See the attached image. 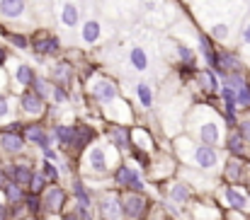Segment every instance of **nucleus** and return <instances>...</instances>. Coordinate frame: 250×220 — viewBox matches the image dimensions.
<instances>
[{"instance_id": "nucleus-1", "label": "nucleus", "mask_w": 250, "mask_h": 220, "mask_svg": "<svg viewBox=\"0 0 250 220\" xmlns=\"http://www.w3.org/2000/svg\"><path fill=\"white\" fill-rule=\"evenodd\" d=\"M185 128L187 136L194 138L197 143H204L209 147H224L229 126L224 121V114H219L209 104H194L185 114Z\"/></svg>"}, {"instance_id": "nucleus-2", "label": "nucleus", "mask_w": 250, "mask_h": 220, "mask_svg": "<svg viewBox=\"0 0 250 220\" xmlns=\"http://www.w3.org/2000/svg\"><path fill=\"white\" fill-rule=\"evenodd\" d=\"M172 146H175L177 162H182L187 167H194L197 172H204V174H214L226 162L224 155H221V147H209V146H204V143H197L187 133L177 136Z\"/></svg>"}, {"instance_id": "nucleus-3", "label": "nucleus", "mask_w": 250, "mask_h": 220, "mask_svg": "<svg viewBox=\"0 0 250 220\" xmlns=\"http://www.w3.org/2000/svg\"><path fill=\"white\" fill-rule=\"evenodd\" d=\"M122 165L119 150L109 141H95L83 152V174L85 177H109Z\"/></svg>"}, {"instance_id": "nucleus-4", "label": "nucleus", "mask_w": 250, "mask_h": 220, "mask_svg": "<svg viewBox=\"0 0 250 220\" xmlns=\"http://www.w3.org/2000/svg\"><path fill=\"white\" fill-rule=\"evenodd\" d=\"M49 111V102H44L34 90H27L22 94H17V114L20 119H29V121H39L44 119Z\"/></svg>"}, {"instance_id": "nucleus-5", "label": "nucleus", "mask_w": 250, "mask_h": 220, "mask_svg": "<svg viewBox=\"0 0 250 220\" xmlns=\"http://www.w3.org/2000/svg\"><path fill=\"white\" fill-rule=\"evenodd\" d=\"M87 92L100 107H107V104H112L114 99L122 97L119 94V85L112 77H107V75H92V80L87 85Z\"/></svg>"}, {"instance_id": "nucleus-6", "label": "nucleus", "mask_w": 250, "mask_h": 220, "mask_svg": "<svg viewBox=\"0 0 250 220\" xmlns=\"http://www.w3.org/2000/svg\"><path fill=\"white\" fill-rule=\"evenodd\" d=\"M112 184H114L117 189H129V191H136V194H141V191L146 189V182H144L141 172H139L131 162H122V165L114 169Z\"/></svg>"}, {"instance_id": "nucleus-7", "label": "nucleus", "mask_w": 250, "mask_h": 220, "mask_svg": "<svg viewBox=\"0 0 250 220\" xmlns=\"http://www.w3.org/2000/svg\"><path fill=\"white\" fill-rule=\"evenodd\" d=\"M95 211H97L100 220H124L122 196L117 191H102L97 203H95Z\"/></svg>"}, {"instance_id": "nucleus-8", "label": "nucleus", "mask_w": 250, "mask_h": 220, "mask_svg": "<svg viewBox=\"0 0 250 220\" xmlns=\"http://www.w3.org/2000/svg\"><path fill=\"white\" fill-rule=\"evenodd\" d=\"M37 80H39V75L29 63H15L12 71H10V87H12L15 94H22V92L32 90Z\"/></svg>"}, {"instance_id": "nucleus-9", "label": "nucleus", "mask_w": 250, "mask_h": 220, "mask_svg": "<svg viewBox=\"0 0 250 220\" xmlns=\"http://www.w3.org/2000/svg\"><path fill=\"white\" fill-rule=\"evenodd\" d=\"M102 116L107 121H112V126H129L134 121V109H131V104L124 97H119L112 104L102 107Z\"/></svg>"}, {"instance_id": "nucleus-10", "label": "nucleus", "mask_w": 250, "mask_h": 220, "mask_svg": "<svg viewBox=\"0 0 250 220\" xmlns=\"http://www.w3.org/2000/svg\"><path fill=\"white\" fill-rule=\"evenodd\" d=\"M22 136H24L27 143L37 146L42 152L54 147V133H51V128H46V126H42V124H37V121L27 124V126L22 128Z\"/></svg>"}, {"instance_id": "nucleus-11", "label": "nucleus", "mask_w": 250, "mask_h": 220, "mask_svg": "<svg viewBox=\"0 0 250 220\" xmlns=\"http://www.w3.org/2000/svg\"><path fill=\"white\" fill-rule=\"evenodd\" d=\"M32 51L39 58L56 56V54H61V39L56 34H51V32H37L34 39H32Z\"/></svg>"}, {"instance_id": "nucleus-12", "label": "nucleus", "mask_w": 250, "mask_h": 220, "mask_svg": "<svg viewBox=\"0 0 250 220\" xmlns=\"http://www.w3.org/2000/svg\"><path fill=\"white\" fill-rule=\"evenodd\" d=\"M66 199H68V194L63 186H56V184L46 186V191L42 194V211L46 216H59L66 206Z\"/></svg>"}, {"instance_id": "nucleus-13", "label": "nucleus", "mask_w": 250, "mask_h": 220, "mask_svg": "<svg viewBox=\"0 0 250 220\" xmlns=\"http://www.w3.org/2000/svg\"><path fill=\"white\" fill-rule=\"evenodd\" d=\"M122 208H124V220H141L148 213V199L144 194L129 191L122 196Z\"/></svg>"}, {"instance_id": "nucleus-14", "label": "nucleus", "mask_w": 250, "mask_h": 220, "mask_svg": "<svg viewBox=\"0 0 250 220\" xmlns=\"http://www.w3.org/2000/svg\"><path fill=\"white\" fill-rule=\"evenodd\" d=\"M56 19L66 29H76L81 24V7L73 0H56Z\"/></svg>"}, {"instance_id": "nucleus-15", "label": "nucleus", "mask_w": 250, "mask_h": 220, "mask_svg": "<svg viewBox=\"0 0 250 220\" xmlns=\"http://www.w3.org/2000/svg\"><path fill=\"white\" fill-rule=\"evenodd\" d=\"M7 179L10 182H15V184H20V186H29V182H32V177H34V172H37V167L29 162V160H22V162H10L7 165Z\"/></svg>"}, {"instance_id": "nucleus-16", "label": "nucleus", "mask_w": 250, "mask_h": 220, "mask_svg": "<svg viewBox=\"0 0 250 220\" xmlns=\"http://www.w3.org/2000/svg\"><path fill=\"white\" fill-rule=\"evenodd\" d=\"M27 147V141L22 133L17 131H0V152L7 155V157H17L22 155Z\"/></svg>"}, {"instance_id": "nucleus-17", "label": "nucleus", "mask_w": 250, "mask_h": 220, "mask_svg": "<svg viewBox=\"0 0 250 220\" xmlns=\"http://www.w3.org/2000/svg\"><path fill=\"white\" fill-rule=\"evenodd\" d=\"M194 80H197V87L204 94H219L221 92V80H219V75L214 73L211 68H199L197 75H194Z\"/></svg>"}, {"instance_id": "nucleus-18", "label": "nucleus", "mask_w": 250, "mask_h": 220, "mask_svg": "<svg viewBox=\"0 0 250 220\" xmlns=\"http://www.w3.org/2000/svg\"><path fill=\"white\" fill-rule=\"evenodd\" d=\"M51 133H54V143H56L59 150H73V146H76V126L56 124L51 128Z\"/></svg>"}, {"instance_id": "nucleus-19", "label": "nucleus", "mask_w": 250, "mask_h": 220, "mask_svg": "<svg viewBox=\"0 0 250 220\" xmlns=\"http://www.w3.org/2000/svg\"><path fill=\"white\" fill-rule=\"evenodd\" d=\"M27 15V0H0V19L17 22Z\"/></svg>"}, {"instance_id": "nucleus-20", "label": "nucleus", "mask_w": 250, "mask_h": 220, "mask_svg": "<svg viewBox=\"0 0 250 220\" xmlns=\"http://www.w3.org/2000/svg\"><path fill=\"white\" fill-rule=\"evenodd\" d=\"M17 116H20V114H17V94H12V92L0 94V126L5 128V126L12 124Z\"/></svg>"}, {"instance_id": "nucleus-21", "label": "nucleus", "mask_w": 250, "mask_h": 220, "mask_svg": "<svg viewBox=\"0 0 250 220\" xmlns=\"http://www.w3.org/2000/svg\"><path fill=\"white\" fill-rule=\"evenodd\" d=\"M126 61H129V68H131L134 73H146V71H148V66H151L148 51H146L144 46H139V44H134V46L129 49Z\"/></svg>"}, {"instance_id": "nucleus-22", "label": "nucleus", "mask_w": 250, "mask_h": 220, "mask_svg": "<svg viewBox=\"0 0 250 220\" xmlns=\"http://www.w3.org/2000/svg\"><path fill=\"white\" fill-rule=\"evenodd\" d=\"M197 49H199V56L204 58V63H207V68H211L214 71V66H216V46H214V41L209 39V34H204V32H197Z\"/></svg>"}, {"instance_id": "nucleus-23", "label": "nucleus", "mask_w": 250, "mask_h": 220, "mask_svg": "<svg viewBox=\"0 0 250 220\" xmlns=\"http://www.w3.org/2000/svg\"><path fill=\"white\" fill-rule=\"evenodd\" d=\"M224 199H226V203H229L233 211H238V213H246L250 208V196L246 191H241L238 186H226V189H224Z\"/></svg>"}, {"instance_id": "nucleus-24", "label": "nucleus", "mask_w": 250, "mask_h": 220, "mask_svg": "<svg viewBox=\"0 0 250 220\" xmlns=\"http://www.w3.org/2000/svg\"><path fill=\"white\" fill-rule=\"evenodd\" d=\"M107 141L117 147L119 152L122 150H131V128L129 126H112L107 131Z\"/></svg>"}, {"instance_id": "nucleus-25", "label": "nucleus", "mask_w": 250, "mask_h": 220, "mask_svg": "<svg viewBox=\"0 0 250 220\" xmlns=\"http://www.w3.org/2000/svg\"><path fill=\"white\" fill-rule=\"evenodd\" d=\"M167 199L172 206H185L192 201V189L187 182H172L170 189H167Z\"/></svg>"}, {"instance_id": "nucleus-26", "label": "nucleus", "mask_w": 250, "mask_h": 220, "mask_svg": "<svg viewBox=\"0 0 250 220\" xmlns=\"http://www.w3.org/2000/svg\"><path fill=\"white\" fill-rule=\"evenodd\" d=\"M131 147L144 150V152H148V155L156 150V141H153V136L148 133V128H144V126L131 128Z\"/></svg>"}, {"instance_id": "nucleus-27", "label": "nucleus", "mask_w": 250, "mask_h": 220, "mask_svg": "<svg viewBox=\"0 0 250 220\" xmlns=\"http://www.w3.org/2000/svg\"><path fill=\"white\" fill-rule=\"evenodd\" d=\"M95 141H97V131H95L90 124H78V126H76V146H73V150L85 152Z\"/></svg>"}, {"instance_id": "nucleus-28", "label": "nucleus", "mask_w": 250, "mask_h": 220, "mask_svg": "<svg viewBox=\"0 0 250 220\" xmlns=\"http://www.w3.org/2000/svg\"><path fill=\"white\" fill-rule=\"evenodd\" d=\"M175 54H177V61H180V66L185 68V71H189V73L197 75V51L194 49H189L187 44H182V41H177V46H175Z\"/></svg>"}, {"instance_id": "nucleus-29", "label": "nucleus", "mask_w": 250, "mask_h": 220, "mask_svg": "<svg viewBox=\"0 0 250 220\" xmlns=\"http://www.w3.org/2000/svg\"><path fill=\"white\" fill-rule=\"evenodd\" d=\"M100 39H102V24L97 19H85L83 24H81V41L87 44V46H92Z\"/></svg>"}, {"instance_id": "nucleus-30", "label": "nucleus", "mask_w": 250, "mask_h": 220, "mask_svg": "<svg viewBox=\"0 0 250 220\" xmlns=\"http://www.w3.org/2000/svg\"><path fill=\"white\" fill-rule=\"evenodd\" d=\"M54 85H61V87H71V80H73V66L71 63H66V61H61V63H56L54 68H51V77H49Z\"/></svg>"}, {"instance_id": "nucleus-31", "label": "nucleus", "mask_w": 250, "mask_h": 220, "mask_svg": "<svg viewBox=\"0 0 250 220\" xmlns=\"http://www.w3.org/2000/svg\"><path fill=\"white\" fill-rule=\"evenodd\" d=\"M224 147L231 152V157H243L246 152H248V143H246V138L233 128V131H229V136H226V143Z\"/></svg>"}, {"instance_id": "nucleus-32", "label": "nucleus", "mask_w": 250, "mask_h": 220, "mask_svg": "<svg viewBox=\"0 0 250 220\" xmlns=\"http://www.w3.org/2000/svg\"><path fill=\"white\" fill-rule=\"evenodd\" d=\"M231 32H233L231 22H211L209 24V39L214 44H229L231 41Z\"/></svg>"}, {"instance_id": "nucleus-33", "label": "nucleus", "mask_w": 250, "mask_h": 220, "mask_svg": "<svg viewBox=\"0 0 250 220\" xmlns=\"http://www.w3.org/2000/svg\"><path fill=\"white\" fill-rule=\"evenodd\" d=\"M243 174H246V165H243L241 157H229V160L224 162V177H226L229 182H241Z\"/></svg>"}, {"instance_id": "nucleus-34", "label": "nucleus", "mask_w": 250, "mask_h": 220, "mask_svg": "<svg viewBox=\"0 0 250 220\" xmlns=\"http://www.w3.org/2000/svg\"><path fill=\"white\" fill-rule=\"evenodd\" d=\"M2 196H5L7 206H20V203H24L27 191H24V186H20V184H15V182H7L5 189H2Z\"/></svg>"}, {"instance_id": "nucleus-35", "label": "nucleus", "mask_w": 250, "mask_h": 220, "mask_svg": "<svg viewBox=\"0 0 250 220\" xmlns=\"http://www.w3.org/2000/svg\"><path fill=\"white\" fill-rule=\"evenodd\" d=\"M134 97H136V102L144 107V109H151L153 107V87L148 85V82H136L134 85Z\"/></svg>"}, {"instance_id": "nucleus-36", "label": "nucleus", "mask_w": 250, "mask_h": 220, "mask_svg": "<svg viewBox=\"0 0 250 220\" xmlns=\"http://www.w3.org/2000/svg\"><path fill=\"white\" fill-rule=\"evenodd\" d=\"M73 196H76V206H81L85 211L95 208V206H92V199H90V194H87V186H85V182H81V179L73 182Z\"/></svg>"}, {"instance_id": "nucleus-37", "label": "nucleus", "mask_w": 250, "mask_h": 220, "mask_svg": "<svg viewBox=\"0 0 250 220\" xmlns=\"http://www.w3.org/2000/svg\"><path fill=\"white\" fill-rule=\"evenodd\" d=\"M2 37H5V39H7V44H12L17 51H24V49H29V46H32V39H29L27 34H22V32H5Z\"/></svg>"}, {"instance_id": "nucleus-38", "label": "nucleus", "mask_w": 250, "mask_h": 220, "mask_svg": "<svg viewBox=\"0 0 250 220\" xmlns=\"http://www.w3.org/2000/svg\"><path fill=\"white\" fill-rule=\"evenodd\" d=\"M44 102H49L51 99V92H54V82L49 80V77H39L37 82H34V87H32Z\"/></svg>"}, {"instance_id": "nucleus-39", "label": "nucleus", "mask_w": 250, "mask_h": 220, "mask_svg": "<svg viewBox=\"0 0 250 220\" xmlns=\"http://www.w3.org/2000/svg\"><path fill=\"white\" fill-rule=\"evenodd\" d=\"M42 174L46 177V182H51V184H56L59 182V177H61V172H59V165L56 162H51V160H42Z\"/></svg>"}, {"instance_id": "nucleus-40", "label": "nucleus", "mask_w": 250, "mask_h": 220, "mask_svg": "<svg viewBox=\"0 0 250 220\" xmlns=\"http://www.w3.org/2000/svg\"><path fill=\"white\" fill-rule=\"evenodd\" d=\"M46 186H49L46 177L42 174V169H37V172H34V177H32V182H29V186H27V189H29V194H39V196H42V194L46 191Z\"/></svg>"}, {"instance_id": "nucleus-41", "label": "nucleus", "mask_w": 250, "mask_h": 220, "mask_svg": "<svg viewBox=\"0 0 250 220\" xmlns=\"http://www.w3.org/2000/svg\"><path fill=\"white\" fill-rule=\"evenodd\" d=\"M219 211L214 206H197L194 208V220H216Z\"/></svg>"}, {"instance_id": "nucleus-42", "label": "nucleus", "mask_w": 250, "mask_h": 220, "mask_svg": "<svg viewBox=\"0 0 250 220\" xmlns=\"http://www.w3.org/2000/svg\"><path fill=\"white\" fill-rule=\"evenodd\" d=\"M68 99H71L68 90H66V87H61V85H54V92H51V102H54V104H66Z\"/></svg>"}, {"instance_id": "nucleus-43", "label": "nucleus", "mask_w": 250, "mask_h": 220, "mask_svg": "<svg viewBox=\"0 0 250 220\" xmlns=\"http://www.w3.org/2000/svg\"><path fill=\"white\" fill-rule=\"evenodd\" d=\"M236 131L246 138V143L250 146V116H243V119H238V126H236Z\"/></svg>"}, {"instance_id": "nucleus-44", "label": "nucleus", "mask_w": 250, "mask_h": 220, "mask_svg": "<svg viewBox=\"0 0 250 220\" xmlns=\"http://www.w3.org/2000/svg\"><path fill=\"white\" fill-rule=\"evenodd\" d=\"M241 44L250 49V15L243 19V24H241Z\"/></svg>"}, {"instance_id": "nucleus-45", "label": "nucleus", "mask_w": 250, "mask_h": 220, "mask_svg": "<svg viewBox=\"0 0 250 220\" xmlns=\"http://www.w3.org/2000/svg\"><path fill=\"white\" fill-rule=\"evenodd\" d=\"M10 87V75L5 68H0V94H5V90Z\"/></svg>"}, {"instance_id": "nucleus-46", "label": "nucleus", "mask_w": 250, "mask_h": 220, "mask_svg": "<svg viewBox=\"0 0 250 220\" xmlns=\"http://www.w3.org/2000/svg\"><path fill=\"white\" fill-rule=\"evenodd\" d=\"M10 218V206L5 201V196H0V220H7Z\"/></svg>"}, {"instance_id": "nucleus-47", "label": "nucleus", "mask_w": 250, "mask_h": 220, "mask_svg": "<svg viewBox=\"0 0 250 220\" xmlns=\"http://www.w3.org/2000/svg\"><path fill=\"white\" fill-rule=\"evenodd\" d=\"M61 220H85V218L78 213V211H76V208H73V211H66V213L61 216Z\"/></svg>"}, {"instance_id": "nucleus-48", "label": "nucleus", "mask_w": 250, "mask_h": 220, "mask_svg": "<svg viewBox=\"0 0 250 220\" xmlns=\"http://www.w3.org/2000/svg\"><path fill=\"white\" fill-rule=\"evenodd\" d=\"M7 61H10V54H7V49L0 44V68H5V66H7Z\"/></svg>"}, {"instance_id": "nucleus-49", "label": "nucleus", "mask_w": 250, "mask_h": 220, "mask_svg": "<svg viewBox=\"0 0 250 220\" xmlns=\"http://www.w3.org/2000/svg\"><path fill=\"white\" fill-rule=\"evenodd\" d=\"M7 182H10V179H7V172H5V169L0 167V191L5 189V184H7Z\"/></svg>"}, {"instance_id": "nucleus-50", "label": "nucleus", "mask_w": 250, "mask_h": 220, "mask_svg": "<svg viewBox=\"0 0 250 220\" xmlns=\"http://www.w3.org/2000/svg\"><path fill=\"white\" fill-rule=\"evenodd\" d=\"M22 220H32V218H22Z\"/></svg>"}, {"instance_id": "nucleus-51", "label": "nucleus", "mask_w": 250, "mask_h": 220, "mask_svg": "<svg viewBox=\"0 0 250 220\" xmlns=\"http://www.w3.org/2000/svg\"><path fill=\"white\" fill-rule=\"evenodd\" d=\"M49 220H54V218H49Z\"/></svg>"}, {"instance_id": "nucleus-52", "label": "nucleus", "mask_w": 250, "mask_h": 220, "mask_svg": "<svg viewBox=\"0 0 250 220\" xmlns=\"http://www.w3.org/2000/svg\"><path fill=\"white\" fill-rule=\"evenodd\" d=\"M97 220H100V218H97Z\"/></svg>"}]
</instances>
